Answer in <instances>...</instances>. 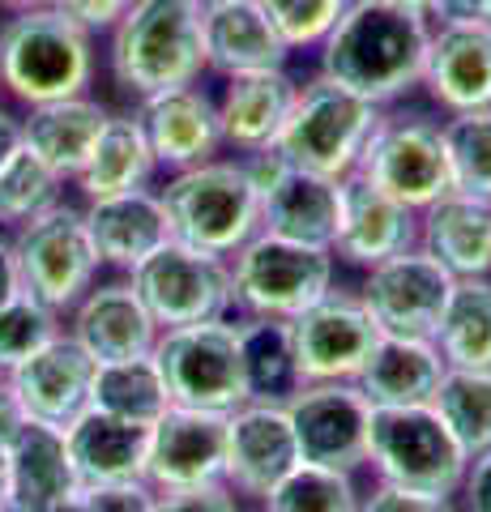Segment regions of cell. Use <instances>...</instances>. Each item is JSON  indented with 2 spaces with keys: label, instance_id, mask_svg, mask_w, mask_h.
<instances>
[{
  "label": "cell",
  "instance_id": "cell-1",
  "mask_svg": "<svg viewBox=\"0 0 491 512\" xmlns=\"http://www.w3.org/2000/svg\"><path fill=\"white\" fill-rule=\"evenodd\" d=\"M432 22L355 0L316 47V73L376 107H393L423 82Z\"/></svg>",
  "mask_w": 491,
  "mask_h": 512
},
{
  "label": "cell",
  "instance_id": "cell-2",
  "mask_svg": "<svg viewBox=\"0 0 491 512\" xmlns=\"http://www.w3.org/2000/svg\"><path fill=\"white\" fill-rule=\"evenodd\" d=\"M99 73L94 35L65 9H22L0 22V94L22 107L90 94Z\"/></svg>",
  "mask_w": 491,
  "mask_h": 512
},
{
  "label": "cell",
  "instance_id": "cell-3",
  "mask_svg": "<svg viewBox=\"0 0 491 512\" xmlns=\"http://www.w3.org/2000/svg\"><path fill=\"white\" fill-rule=\"evenodd\" d=\"M205 13L188 0H133L129 13L107 30V69L112 82L133 94L197 86L205 73Z\"/></svg>",
  "mask_w": 491,
  "mask_h": 512
},
{
  "label": "cell",
  "instance_id": "cell-4",
  "mask_svg": "<svg viewBox=\"0 0 491 512\" xmlns=\"http://www.w3.org/2000/svg\"><path fill=\"white\" fill-rule=\"evenodd\" d=\"M158 201L176 244L227 256V261L261 231V197L248 184L240 158H210V163L171 171L167 184L158 188Z\"/></svg>",
  "mask_w": 491,
  "mask_h": 512
},
{
  "label": "cell",
  "instance_id": "cell-5",
  "mask_svg": "<svg viewBox=\"0 0 491 512\" xmlns=\"http://www.w3.org/2000/svg\"><path fill=\"white\" fill-rule=\"evenodd\" d=\"M380 116H385V107L312 73L308 82H299L295 107L287 124H282L274 150L299 171L325 175V180H346V175H355L363 146H368Z\"/></svg>",
  "mask_w": 491,
  "mask_h": 512
},
{
  "label": "cell",
  "instance_id": "cell-6",
  "mask_svg": "<svg viewBox=\"0 0 491 512\" xmlns=\"http://www.w3.org/2000/svg\"><path fill=\"white\" fill-rule=\"evenodd\" d=\"M368 466L376 483L457 495L470 457L432 406H372Z\"/></svg>",
  "mask_w": 491,
  "mask_h": 512
},
{
  "label": "cell",
  "instance_id": "cell-7",
  "mask_svg": "<svg viewBox=\"0 0 491 512\" xmlns=\"http://www.w3.org/2000/svg\"><path fill=\"white\" fill-rule=\"evenodd\" d=\"M338 261L329 248L295 244L257 231L231 256V295L240 316L295 320L321 295L334 291Z\"/></svg>",
  "mask_w": 491,
  "mask_h": 512
},
{
  "label": "cell",
  "instance_id": "cell-8",
  "mask_svg": "<svg viewBox=\"0 0 491 512\" xmlns=\"http://www.w3.org/2000/svg\"><path fill=\"white\" fill-rule=\"evenodd\" d=\"M150 355L158 363V372H163L171 406L231 414L248 402L240 325L231 316L163 329Z\"/></svg>",
  "mask_w": 491,
  "mask_h": 512
},
{
  "label": "cell",
  "instance_id": "cell-9",
  "mask_svg": "<svg viewBox=\"0 0 491 512\" xmlns=\"http://www.w3.org/2000/svg\"><path fill=\"white\" fill-rule=\"evenodd\" d=\"M9 244H13V261H18L22 291L35 295L60 316H69L77 308V299L99 282L103 261L90 244L82 205H69V201L52 205L47 214L13 231Z\"/></svg>",
  "mask_w": 491,
  "mask_h": 512
},
{
  "label": "cell",
  "instance_id": "cell-10",
  "mask_svg": "<svg viewBox=\"0 0 491 512\" xmlns=\"http://www.w3.org/2000/svg\"><path fill=\"white\" fill-rule=\"evenodd\" d=\"M355 175H363L372 188L389 192L406 210H427L432 201L453 192L440 120H427L419 111H410V116L406 111H385L372 128L368 146H363Z\"/></svg>",
  "mask_w": 491,
  "mask_h": 512
},
{
  "label": "cell",
  "instance_id": "cell-11",
  "mask_svg": "<svg viewBox=\"0 0 491 512\" xmlns=\"http://www.w3.org/2000/svg\"><path fill=\"white\" fill-rule=\"evenodd\" d=\"M129 282L154 316L158 333L201 325V320H227L235 312L227 256L197 252L188 244H176V239H167L150 261H141Z\"/></svg>",
  "mask_w": 491,
  "mask_h": 512
},
{
  "label": "cell",
  "instance_id": "cell-12",
  "mask_svg": "<svg viewBox=\"0 0 491 512\" xmlns=\"http://www.w3.org/2000/svg\"><path fill=\"white\" fill-rule=\"evenodd\" d=\"M453 274L436 256H427L419 244L389 261L363 269L359 299L380 333L389 338H436L445 303L453 295Z\"/></svg>",
  "mask_w": 491,
  "mask_h": 512
},
{
  "label": "cell",
  "instance_id": "cell-13",
  "mask_svg": "<svg viewBox=\"0 0 491 512\" xmlns=\"http://www.w3.org/2000/svg\"><path fill=\"white\" fill-rule=\"evenodd\" d=\"M380 342L376 320L363 308L359 291H342L334 286L291 320V346H295V367L304 384H325V380H359L363 363L372 359Z\"/></svg>",
  "mask_w": 491,
  "mask_h": 512
},
{
  "label": "cell",
  "instance_id": "cell-14",
  "mask_svg": "<svg viewBox=\"0 0 491 512\" xmlns=\"http://www.w3.org/2000/svg\"><path fill=\"white\" fill-rule=\"evenodd\" d=\"M287 419L299 444V461L359 474L368 466V414L372 402L351 380L299 384L287 397Z\"/></svg>",
  "mask_w": 491,
  "mask_h": 512
},
{
  "label": "cell",
  "instance_id": "cell-15",
  "mask_svg": "<svg viewBox=\"0 0 491 512\" xmlns=\"http://www.w3.org/2000/svg\"><path fill=\"white\" fill-rule=\"evenodd\" d=\"M299 466V444L278 402H244L227 414V461L223 483L240 500H265Z\"/></svg>",
  "mask_w": 491,
  "mask_h": 512
},
{
  "label": "cell",
  "instance_id": "cell-16",
  "mask_svg": "<svg viewBox=\"0 0 491 512\" xmlns=\"http://www.w3.org/2000/svg\"><path fill=\"white\" fill-rule=\"evenodd\" d=\"M227 461V414L171 406L150 427L146 440V483L154 491H176L218 483Z\"/></svg>",
  "mask_w": 491,
  "mask_h": 512
},
{
  "label": "cell",
  "instance_id": "cell-17",
  "mask_svg": "<svg viewBox=\"0 0 491 512\" xmlns=\"http://www.w3.org/2000/svg\"><path fill=\"white\" fill-rule=\"evenodd\" d=\"M419 244V214L393 201L389 192L372 188L363 175L338 180V231H334V261L351 269H372L389 256Z\"/></svg>",
  "mask_w": 491,
  "mask_h": 512
},
{
  "label": "cell",
  "instance_id": "cell-18",
  "mask_svg": "<svg viewBox=\"0 0 491 512\" xmlns=\"http://www.w3.org/2000/svg\"><path fill=\"white\" fill-rule=\"evenodd\" d=\"M419 86L445 116L491 111V22H436Z\"/></svg>",
  "mask_w": 491,
  "mask_h": 512
},
{
  "label": "cell",
  "instance_id": "cell-19",
  "mask_svg": "<svg viewBox=\"0 0 491 512\" xmlns=\"http://www.w3.org/2000/svg\"><path fill=\"white\" fill-rule=\"evenodd\" d=\"M133 120L141 124V133H146V146L154 154L158 171H167V175L210 163V158H218V150H223L214 94L201 82L137 99Z\"/></svg>",
  "mask_w": 491,
  "mask_h": 512
},
{
  "label": "cell",
  "instance_id": "cell-20",
  "mask_svg": "<svg viewBox=\"0 0 491 512\" xmlns=\"http://www.w3.org/2000/svg\"><path fill=\"white\" fill-rule=\"evenodd\" d=\"M94 363L69 333L47 342L39 355H30L22 367L5 376L13 402L30 423L60 427L65 431L77 414L90 410V389H94Z\"/></svg>",
  "mask_w": 491,
  "mask_h": 512
},
{
  "label": "cell",
  "instance_id": "cell-21",
  "mask_svg": "<svg viewBox=\"0 0 491 512\" xmlns=\"http://www.w3.org/2000/svg\"><path fill=\"white\" fill-rule=\"evenodd\" d=\"M65 333L86 350L94 363H124L146 359L158 342V325L146 312V303L133 291L129 278L94 282L69 312Z\"/></svg>",
  "mask_w": 491,
  "mask_h": 512
},
{
  "label": "cell",
  "instance_id": "cell-22",
  "mask_svg": "<svg viewBox=\"0 0 491 512\" xmlns=\"http://www.w3.org/2000/svg\"><path fill=\"white\" fill-rule=\"evenodd\" d=\"M295 94H299V82L287 69L223 77V94L214 99L223 150H235V154L269 150L291 116Z\"/></svg>",
  "mask_w": 491,
  "mask_h": 512
},
{
  "label": "cell",
  "instance_id": "cell-23",
  "mask_svg": "<svg viewBox=\"0 0 491 512\" xmlns=\"http://www.w3.org/2000/svg\"><path fill=\"white\" fill-rule=\"evenodd\" d=\"M82 214H86L90 244L99 252L103 269H116L124 278L171 239L158 188H137V192H120V197L86 201Z\"/></svg>",
  "mask_w": 491,
  "mask_h": 512
},
{
  "label": "cell",
  "instance_id": "cell-24",
  "mask_svg": "<svg viewBox=\"0 0 491 512\" xmlns=\"http://www.w3.org/2000/svg\"><path fill=\"white\" fill-rule=\"evenodd\" d=\"M77 491L65 431L26 419L5 444V512H39Z\"/></svg>",
  "mask_w": 491,
  "mask_h": 512
},
{
  "label": "cell",
  "instance_id": "cell-25",
  "mask_svg": "<svg viewBox=\"0 0 491 512\" xmlns=\"http://www.w3.org/2000/svg\"><path fill=\"white\" fill-rule=\"evenodd\" d=\"M146 440L150 427L124 423L116 414L82 410L65 427V448L77 474V487H107V483H133L146 474Z\"/></svg>",
  "mask_w": 491,
  "mask_h": 512
},
{
  "label": "cell",
  "instance_id": "cell-26",
  "mask_svg": "<svg viewBox=\"0 0 491 512\" xmlns=\"http://www.w3.org/2000/svg\"><path fill=\"white\" fill-rule=\"evenodd\" d=\"M419 248L453 278H491V201L445 192L419 210Z\"/></svg>",
  "mask_w": 491,
  "mask_h": 512
},
{
  "label": "cell",
  "instance_id": "cell-27",
  "mask_svg": "<svg viewBox=\"0 0 491 512\" xmlns=\"http://www.w3.org/2000/svg\"><path fill=\"white\" fill-rule=\"evenodd\" d=\"M205 26V73L235 77V73H265L287 69L291 47L261 13L257 0H231L201 18Z\"/></svg>",
  "mask_w": 491,
  "mask_h": 512
},
{
  "label": "cell",
  "instance_id": "cell-28",
  "mask_svg": "<svg viewBox=\"0 0 491 512\" xmlns=\"http://www.w3.org/2000/svg\"><path fill=\"white\" fill-rule=\"evenodd\" d=\"M261 231L312 248H334L338 180H325V175L299 171L287 163V171L261 192Z\"/></svg>",
  "mask_w": 491,
  "mask_h": 512
},
{
  "label": "cell",
  "instance_id": "cell-29",
  "mask_svg": "<svg viewBox=\"0 0 491 512\" xmlns=\"http://www.w3.org/2000/svg\"><path fill=\"white\" fill-rule=\"evenodd\" d=\"M107 111L94 94H77V99H56L26 107L22 116V146L30 154H39L60 180H77V171L86 167V158L99 141Z\"/></svg>",
  "mask_w": 491,
  "mask_h": 512
},
{
  "label": "cell",
  "instance_id": "cell-30",
  "mask_svg": "<svg viewBox=\"0 0 491 512\" xmlns=\"http://www.w3.org/2000/svg\"><path fill=\"white\" fill-rule=\"evenodd\" d=\"M449 363L427 338H389L380 333L372 359L359 372V393L372 406H432Z\"/></svg>",
  "mask_w": 491,
  "mask_h": 512
},
{
  "label": "cell",
  "instance_id": "cell-31",
  "mask_svg": "<svg viewBox=\"0 0 491 512\" xmlns=\"http://www.w3.org/2000/svg\"><path fill=\"white\" fill-rule=\"evenodd\" d=\"M154 175H158V163L146 146L141 124L133 116H107L103 133L73 184L86 201H103V197H120V192L150 188Z\"/></svg>",
  "mask_w": 491,
  "mask_h": 512
},
{
  "label": "cell",
  "instance_id": "cell-32",
  "mask_svg": "<svg viewBox=\"0 0 491 512\" xmlns=\"http://www.w3.org/2000/svg\"><path fill=\"white\" fill-rule=\"evenodd\" d=\"M240 325V355H244V380H248V402H287L299 389V367L291 346V320H265L244 316Z\"/></svg>",
  "mask_w": 491,
  "mask_h": 512
},
{
  "label": "cell",
  "instance_id": "cell-33",
  "mask_svg": "<svg viewBox=\"0 0 491 512\" xmlns=\"http://www.w3.org/2000/svg\"><path fill=\"white\" fill-rule=\"evenodd\" d=\"M90 406L103 414H116L124 423L154 427L171 410L167 384H163V372H158L154 355L124 359V363H99L94 367Z\"/></svg>",
  "mask_w": 491,
  "mask_h": 512
},
{
  "label": "cell",
  "instance_id": "cell-34",
  "mask_svg": "<svg viewBox=\"0 0 491 512\" xmlns=\"http://www.w3.org/2000/svg\"><path fill=\"white\" fill-rule=\"evenodd\" d=\"M449 367H491V278H457L436 329Z\"/></svg>",
  "mask_w": 491,
  "mask_h": 512
},
{
  "label": "cell",
  "instance_id": "cell-35",
  "mask_svg": "<svg viewBox=\"0 0 491 512\" xmlns=\"http://www.w3.org/2000/svg\"><path fill=\"white\" fill-rule=\"evenodd\" d=\"M432 410L445 419L466 457L491 448V367H449L432 397Z\"/></svg>",
  "mask_w": 491,
  "mask_h": 512
},
{
  "label": "cell",
  "instance_id": "cell-36",
  "mask_svg": "<svg viewBox=\"0 0 491 512\" xmlns=\"http://www.w3.org/2000/svg\"><path fill=\"white\" fill-rule=\"evenodd\" d=\"M65 184L69 180H60L39 154H30L22 146L0 167V227L18 231L26 222H35L39 214L65 201Z\"/></svg>",
  "mask_w": 491,
  "mask_h": 512
},
{
  "label": "cell",
  "instance_id": "cell-37",
  "mask_svg": "<svg viewBox=\"0 0 491 512\" xmlns=\"http://www.w3.org/2000/svg\"><path fill=\"white\" fill-rule=\"evenodd\" d=\"M359 500L363 491L355 483V474L299 461L261 500V512H359Z\"/></svg>",
  "mask_w": 491,
  "mask_h": 512
},
{
  "label": "cell",
  "instance_id": "cell-38",
  "mask_svg": "<svg viewBox=\"0 0 491 512\" xmlns=\"http://www.w3.org/2000/svg\"><path fill=\"white\" fill-rule=\"evenodd\" d=\"M453 192L491 201V111H462L440 120Z\"/></svg>",
  "mask_w": 491,
  "mask_h": 512
},
{
  "label": "cell",
  "instance_id": "cell-39",
  "mask_svg": "<svg viewBox=\"0 0 491 512\" xmlns=\"http://www.w3.org/2000/svg\"><path fill=\"white\" fill-rule=\"evenodd\" d=\"M65 333V316L52 312L35 295L18 291L5 308H0V376H9L13 367H22L30 355Z\"/></svg>",
  "mask_w": 491,
  "mask_h": 512
},
{
  "label": "cell",
  "instance_id": "cell-40",
  "mask_svg": "<svg viewBox=\"0 0 491 512\" xmlns=\"http://www.w3.org/2000/svg\"><path fill=\"white\" fill-rule=\"evenodd\" d=\"M257 5L295 56V52H316L355 0H257Z\"/></svg>",
  "mask_w": 491,
  "mask_h": 512
},
{
  "label": "cell",
  "instance_id": "cell-41",
  "mask_svg": "<svg viewBox=\"0 0 491 512\" xmlns=\"http://www.w3.org/2000/svg\"><path fill=\"white\" fill-rule=\"evenodd\" d=\"M359 512H462V508H457V495H432L415 487L376 483L372 491H363Z\"/></svg>",
  "mask_w": 491,
  "mask_h": 512
},
{
  "label": "cell",
  "instance_id": "cell-42",
  "mask_svg": "<svg viewBox=\"0 0 491 512\" xmlns=\"http://www.w3.org/2000/svg\"><path fill=\"white\" fill-rule=\"evenodd\" d=\"M154 512H244V508H240V495L218 478V483L158 491L154 495Z\"/></svg>",
  "mask_w": 491,
  "mask_h": 512
},
{
  "label": "cell",
  "instance_id": "cell-43",
  "mask_svg": "<svg viewBox=\"0 0 491 512\" xmlns=\"http://www.w3.org/2000/svg\"><path fill=\"white\" fill-rule=\"evenodd\" d=\"M154 487L146 478H133V483H107V487H86L82 500L86 512H154Z\"/></svg>",
  "mask_w": 491,
  "mask_h": 512
},
{
  "label": "cell",
  "instance_id": "cell-44",
  "mask_svg": "<svg viewBox=\"0 0 491 512\" xmlns=\"http://www.w3.org/2000/svg\"><path fill=\"white\" fill-rule=\"evenodd\" d=\"M56 9H65L73 22H82L90 35H107L124 13H129L133 0H52Z\"/></svg>",
  "mask_w": 491,
  "mask_h": 512
},
{
  "label": "cell",
  "instance_id": "cell-45",
  "mask_svg": "<svg viewBox=\"0 0 491 512\" xmlns=\"http://www.w3.org/2000/svg\"><path fill=\"white\" fill-rule=\"evenodd\" d=\"M457 508L462 512H491V448L470 457L466 478L457 487Z\"/></svg>",
  "mask_w": 491,
  "mask_h": 512
},
{
  "label": "cell",
  "instance_id": "cell-46",
  "mask_svg": "<svg viewBox=\"0 0 491 512\" xmlns=\"http://www.w3.org/2000/svg\"><path fill=\"white\" fill-rule=\"evenodd\" d=\"M487 18V0H432L427 5V22H474Z\"/></svg>",
  "mask_w": 491,
  "mask_h": 512
},
{
  "label": "cell",
  "instance_id": "cell-47",
  "mask_svg": "<svg viewBox=\"0 0 491 512\" xmlns=\"http://www.w3.org/2000/svg\"><path fill=\"white\" fill-rule=\"evenodd\" d=\"M26 423V414L18 410V402H13V393H9V384L5 376H0V453H5V444L18 436V427Z\"/></svg>",
  "mask_w": 491,
  "mask_h": 512
},
{
  "label": "cell",
  "instance_id": "cell-48",
  "mask_svg": "<svg viewBox=\"0 0 491 512\" xmlns=\"http://www.w3.org/2000/svg\"><path fill=\"white\" fill-rule=\"evenodd\" d=\"M22 291V278H18V261H13V244L9 235H0V308Z\"/></svg>",
  "mask_w": 491,
  "mask_h": 512
},
{
  "label": "cell",
  "instance_id": "cell-49",
  "mask_svg": "<svg viewBox=\"0 0 491 512\" xmlns=\"http://www.w3.org/2000/svg\"><path fill=\"white\" fill-rule=\"evenodd\" d=\"M18 150H22V116H13V111L0 107V167H5Z\"/></svg>",
  "mask_w": 491,
  "mask_h": 512
},
{
  "label": "cell",
  "instance_id": "cell-50",
  "mask_svg": "<svg viewBox=\"0 0 491 512\" xmlns=\"http://www.w3.org/2000/svg\"><path fill=\"white\" fill-rule=\"evenodd\" d=\"M380 9H393V13H415V18H427V5L432 0H372Z\"/></svg>",
  "mask_w": 491,
  "mask_h": 512
},
{
  "label": "cell",
  "instance_id": "cell-51",
  "mask_svg": "<svg viewBox=\"0 0 491 512\" xmlns=\"http://www.w3.org/2000/svg\"><path fill=\"white\" fill-rule=\"evenodd\" d=\"M39 512H86V500H82V491L77 495H65V500H56V504H47Z\"/></svg>",
  "mask_w": 491,
  "mask_h": 512
},
{
  "label": "cell",
  "instance_id": "cell-52",
  "mask_svg": "<svg viewBox=\"0 0 491 512\" xmlns=\"http://www.w3.org/2000/svg\"><path fill=\"white\" fill-rule=\"evenodd\" d=\"M43 5H52V0H0V9H9V13H22V9H43Z\"/></svg>",
  "mask_w": 491,
  "mask_h": 512
},
{
  "label": "cell",
  "instance_id": "cell-53",
  "mask_svg": "<svg viewBox=\"0 0 491 512\" xmlns=\"http://www.w3.org/2000/svg\"><path fill=\"white\" fill-rule=\"evenodd\" d=\"M197 13H214V9H223V5H231V0H188Z\"/></svg>",
  "mask_w": 491,
  "mask_h": 512
},
{
  "label": "cell",
  "instance_id": "cell-54",
  "mask_svg": "<svg viewBox=\"0 0 491 512\" xmlns=\"http://www.w3.org/2000/svg\"><path fill=\"white\" fill-rule=\"evenodd\" d=\"M0 512H5V453H0Z\"/></svg>",
  "mask_w": 491,
  "mask_h": 512
},
{
  "label": "cell",
  "instance_id": "cell-55",
  "mask_svg": "<svg viewBox=\"0 0 491 512\" xmlns=\"http://www.w3.org/2000/svg\"><path fill=\"white\" fill-rule=\"evenodd\" d=\"M487 22H491V0H487Z\"/></svg>",
  "mask_w": 491,
  "mask_h": 512
}]
</instances>
